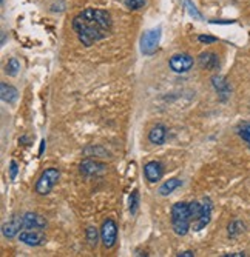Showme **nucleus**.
Listing matches in <instances>:
<instances>
[{"instance_id":"1","label":"nucleus","mask_w":250,"mask_h":257,"mask_svg":"<svg viewBox=\"0 0 250 257\" xmlns=\"http://www.w3.org/2000/svg\"><path fill=\"white\" fill-rule=\"evenodd\" d=\"M113 27L111 16L105 10L87 8L79 13L73 20V30L82 45L92 46L99 40H104Z\"/></svg>"},{"instance_id":"2","label":"nucleus","mask_w":250,"mask_h":257,"mask_svg":"<svg viewBox=\"0 0 250 257\" xmlns=\"http://www.w3.org/2000/svg\"><path fill=\"white\" fill-rule=\"evenodd\" d=\"M172 228L175 234L178 236H186L189 229L192 228V216H190V208L189 203L179 202L175 203L172 208Z\"/></svg>"},{"instance_id":"3","label":"nucleus","mask_w":250,"mask_h":257,"mask_svg":"<svg viewBox=\"0 0 250 257\" xmlns=\"http://www.w3.org/2000/svg\"><path fill=\"white\" fill-rule=\"evenodd\" d=\"M59 177H60L59 170L47 168L40 174V177L36 183V193L40 196H47L48 193H51V190L54 188V185L57 183Z\"/></svg>"},{"instance_id":"4","label":"nucleus","mask_w":250,"mask_h":257,"mask_svg":"<svg viewBox=\"0 0 250 257\" xmlns=\"http://www.w3.org/2000/svg\"><path fill=\"white\" fill-rule=\"evenodd\" d=\"M161 28L156 30H150L147 33L142 34L141 37V53L144 56H153L159 46V42H161Z\"/></svg>"},{"instance_id":"5","label":"nucleus","mask_w":250,"mask_h":257,"mask_svg":"<svg viewBox=\"0 0 250 257\" xmlns=\"http://www.w3.org/2000/svg\"><path fill=\"white\" fill-rule=\"evenodd\" d=\"M101 239L105 248H113L118 240V225L113 219L104 220L101 226Z\"/></svg>"},{"instance_id":"6","label":"nucleus","mask_w":250,"mask_h":257,"mask_svg":"<svg viewBox=\"0 0 250 257\" xmlns=\"http://www.w3.org/2000/svg\"><path fill=\"white\" fill-rule=\"evenodd\" d=\"M169 65L175 73H187L193 66V57L186 53L173 54L169 60Z\"/></svg>"},{"instance_id":"7","label":"nucleus","mask_w":250,"mask_h":257,"mask_svg":"<svg viewBox=\"0 0 250 257\" xmlns=\"http://www.w3.org/2000/svg\"><path fill=\"white\" fill-rule=\"evenodd\" d=\"M20 242H24L28 246H40L47 242V237H45L43 231L42 229H27V231H22L20 234Z\"/></svg>"},{"instance_id":"8","label":"nucleus","mask_w":250,"mask_h":257,"mask_svg":"<svg viewBox=\"0 0 250 257\" xmlns=\"http://www.w3.org/2000/svg\"><path fill=\"white\" fill-rule=\"evenodd\" d=\"M212 220V202L209 197H204L202 199V211L199 219L193 223V231H201L206 228Z\"/></svg>"},{"instance_id":"9","label":"nucleus","mask_w":250,"mask_h":257,"mask_svg":"<svg viewBox=\"0 0 250 257\" xmlns=\"http://www.w3.org/2000/svg\"><path fill=\"white\" fill-rule=\"evenodd\" d=\"M144 174H145V179L151 183H156L157 180H161V177L164 176V167L161 162H156V160H151L148 162L147 165L144 167Z\"/></svg>"},{"instance_id":"10","label":"nucleus","mask_w":250,"mask_h":257,"mask_svg":"<svg viewBox=\"0 0 250 257\" xmlns=\"http://www.w3.org/2000/svg\"><path fill=\"white\" fill-rule=\"evenodd\" d=\"M80 174L87 176V177H92V176H99L104 174L107 171V167L104 163L95 162V160H84L80 163Z\"/></svg>"},{"instance_id":"11","label":"nucleus","mask_w":250,"mask_h":257,"mask_svg":"<svg viewBox=\"0 0 250 257\" xmlns=\"http://www.w3.org/2000/svg\"><path fill=\"white\" fill-rule=\"evenodd\" d=\"M22 228H24V217L14 216L10 222L4 223V226H2V232H4V236H5V237L13 239L14 236H17V234H19Z\"/></svg>"},{"instance_id":"12","label":"nucleus","mask_w":250,"mask_h":257,"mask_svg":"<svg viewBox=\"0 0 250 257\" xmlns=\"http://www.w3.org/2000/svg\"><path fill=\"white\" fill-rule=\"evenodd\" d=\"M24 228L27 229H45L47 226V220L37 213H25L24 216Z\"/></svg>"},{"instance_id":"13","label":"nucleus","mask_w":250,"mask_h":257,"mask_svg":"<svg viewBox=\"0 0 250 257\" xmlns=\"http://www.w3.org/2000/svg\"><path fill=\"white\" fill-rule=\"evenodd\" d=\"M212 83L216 89V92L219 94L221 100H225L227 97L230 96V85L227 82L222 76H213L212 77Z\"/></svg>"},{"instance_id":"14","label":"nucleus","mask_w":250,"mask_h":257,"mask_svg":"<svg viewBox=\"0 0 250 257\" xmlns=\"http://www.w3.org/2000/svg\"><path fill=\"white\" fill-rule=\"evenodd\" d=\"M199 65L202 68L209 69V71H215V69L219 68V57L215 53H210V51L202 53L199 56Z\"/></svg>"},{"instance_id":"15","label":"nucleus","mask_w":250,"mask_h":257,"mask_svg":"<svg viewBox=\"0 0 250 257\" xmlns=\"http://www.w3.org/2000/svg\"><path fill=\"white\" fill-rule=\"evenodd\" d=\"M167 137V128L164 125H156L148 133V140L153 145H162Z\"/></svg>"},{"instance_id":"16","label":"nucleus","mask_w":250,"mask_h":257,"mask_svg":"<svg viewBox=\"0 0 250 257\" xmlns=\"http://www.w3.org/2000/svg\"><path fill=\"white\" fill-rule=\"evenodd\" d=\"M0 94H2V100L7 102V103H14L17 100V89L13 86V85H8L5 82L0 83Z\"/></svg>"},{"instance_id":"17","label":"nucleus","mask_w":250,"mask_h":257,"mask_svg":"<svg viewBox=\"0 0 250 257\" xmlns=\"http://www.w3.org/2000/svg\"><path fill=\"white\" fill-rule=\"evenodd\" d=\"M179 186H181V180L179 179H170V180H167V182H164L161 185V188H159V194H161V196H169L176 188H179Z\"/></svg>"},{"instance_id":"18","label":"nucleus","mask_w":250,"mask_h":257,"mask_svg":"<svg viewBox=\"0 0 250 257\" xmlns=\"http://www.w3.org/2000/svg\"><path fill=\"white\" fill-rule=\"evenodd\" d=\"M244 228H245V225L241 220L230 222V225H229V236L230 237H236L238 234H241V232L244 231Z\"/></svg>"},{"instance_id":"19","label":"nucleus","mask_w":250,"mask_h":257,"mask_svg":"<svg viewBox=\"0 0 250 257\" xmlns=\"http://www.w3.org/2000/svg\"><path fill=\"white\" fill-rule=\"evenodd\" d=\"M238 134H239V137L244 140V142L247 144V147L250 148V122L242 123V125L238 128Z\"/></svg>"},{"instance_id":"20","label":"nucleus","mask_w":250,"mask_h":257,"mask_svg":"<svg viewBox=\"0 0 250 257\" xmlns=\"http://www.w3.org/2000/svg\"><path fill=\"white\" fill-rule=\"evenodd\" d=\"M19 69H20V63H19V60L17 59H10V62L7 63V74L8 76H11V77H14V76H17V73H19Z\"/></svg>"},{"instance_id":"21","label":"nucleus","mask_w":250,"mask_h":257,"mask_svg":"<svg viewBox=\"0 0 250 257\" xmlns=\"http://www.w3.org/2000/svg\"><path fill=\"white\" fill-rule=\"evenodd\" d=\"M184 2V7L187 8V11H189V14L193 17V19H198V20H202V14L198 11V8L195 7V4L192 2V0H183Z\"/></svg>"},{"instance_id":"22","label":"nucleus","mask_w":250,"mask_h":257,"mask_svg":"<svg viewBox=\"0 0 250 257\" xmlns=\"http://www.w3.org/2000/svg\"><path fill=\"white\" fill-rule=\"evenodd\" d=\"M138 206H139V193L134 190L131 193V196H130V213L136 214V211H138Z\"/></svg>"},{"instance_id":"23","label":"nucleus","mask_w":250,"mask_h":257,"mask_svg":"<svg viewBox=\"0 0 250 257\" xmlns=\"http://www.w3.org/2000/svg\"><path fill=\"white\" fill-rule=\"evenodd\" d=\"M87 240L92 246H96V243H98V229L96 228H93V226L87 228Z\"/></svg>"},{"instance_id":"24","label":"nucleus","mask_w":250,"mask_h":257,"mask_svg":"<svg viewBox=\"0 0 250 257\" xmlns=\"http://www.w3.org/2000/svg\"><path fill=\"white\" fill-rule=\"evenodd\" d=\"M125 5L128 10L136 11V10H141L145 5V0H125Z\"/></svg>"},{"instance_id":"25","label":"nucleus","mask_w":250,"mask_h":257,"mask_svg":"<svg viewBox=\"0 0 250 257\" xmlns=\"http://www.w3.org/2000/svg\"><path fill=\"white\" fill-rule=\"evenodd\" d=\"M10 177H11V180H16V177H17V163H16V160H11V163H10Z\"/></svg>"},{"instance_id":"26","label":"nucleus","mask_w":250,"mask_h":257,"mask_svg":"<svg viewBox=\"0 0 250 257\" xmlns=\"http://www.w3.org/2000/svg\"><path fill=\"white\" fill-rule=\"evenodd\" d=\"M198 40L202 42V43H215L218 39H216V37H212V36H199Z\"/></svg>"},{"instance_id":"27","label":"nucleus","mask_w":250,"mask_h":257,"mask_svg":"<svg viewBox=\"0 0 250 257\" xmlns=\"http://www.w3.org/2000/svg\"><path fill=\"white\" fill-rule=\"evenodd\" d=\"M193 251H184V252H179L178 257H193Z\"/></svg>"},{"instance_id":"28","label":"nucleus","mask_w":250,"mask_h":257,"mask_svg":"<svg viewBox=\"0 0 250 257\" xmlns=\"http://www.w3.org/2000/svg\"><path fill=\"white\" fill-rule=\"evenodd\" d=\"M244 252H230V254H224V257H244Z\"/></svg>"},{"instance_id":"29","label":"nucleus","mask_w":250,"mask_h":257,"mask_svg":"<svg viewBox=\"0 0 250 257\" xmlns=\"http://www.w3.org/2000/svg\"><path fill=\"white\" fill-rule=\"evenodd\" d=\"M43 150H45V140H42V142H40V151H39V154H40V156H42Z\"/></svg>"}]
</instances>
